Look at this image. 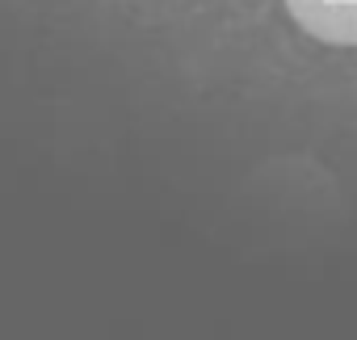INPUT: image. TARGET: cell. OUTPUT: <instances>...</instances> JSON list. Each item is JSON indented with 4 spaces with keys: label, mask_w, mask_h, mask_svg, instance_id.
I'll return each mask as SVG.
<instances>
[{
    "label": "cell",
    "mask_w": 357,
    "mask_h": 340,
    "mask_svg": "<svg viewBox=\"0 0 357 340\" xmlns=\"http://www.w3.org/2000/svg\"><path fill=\"white\" fill-rule=\"evenodd\" d=\"M286 9L311 38L357 47V0H286Z\"/></svg>",
    "instance_id": "6da1fadb"
}]
</instances>
